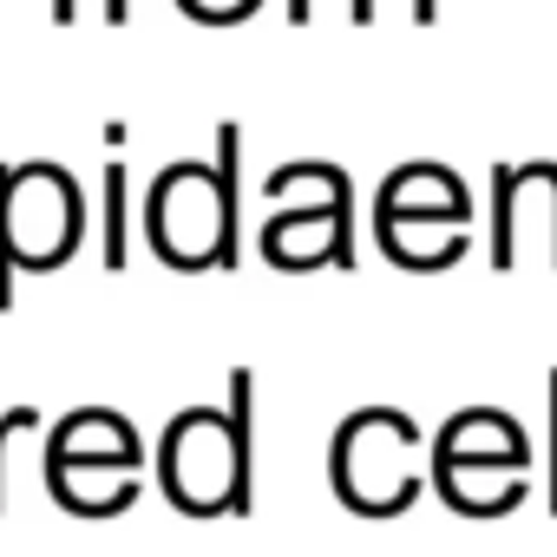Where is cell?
<instances>
[{"label": "cell", "instance_id": "6da1fadb", "mask_svg": "<svg viewBox=\"0 0 557 557\" xmlns=\"http://www.w3.org/2000/svg\"><path fill=\"white\" fill-rule=\"evenodd\" d=\"M236 132H223V171L210 164H177L151 190V243L177 269H216L230 262L236 243Z\"/></svg>", "mask_w": 557, "mask_h": 557}, {"label": "cell", "instance_id": "7a4b0ae2", "mask_svg": "<svg viewBox=\"0 0 557 557\" xmlns=\"http://www.w3.org/2000/svg\"><path fill=\"white\" fill-rule=\"evenodd\" d=\"M158 472H164V492L184 511H197V518H210V511H249V453L236 446L230 413H210V407L177 413L171 433H164Z\"/></svg>", "mask_w": 557, "mask_h": 557}, {"label": "cell", "instance_id": "3957f363", "mask_svg": "<svg viewBox=\"0 0 557 557\" xmlns=\"http://www.w3.org/2000/svg\"><path fill=\"white\" fill-rule=\"evenodd\" d=\"M86 230V203L53 164H0V243L14 269H60Z\"/></svg>", "mask_w": 557, "mask_h": 557}, {"label": "cell", "instance_id": "277c9868", "mask_svg": "<svg viewBox=\"0 0 557 557\" xmlns=\"http://www.w3.org/2000/svg\"><path fill=\"white\" fill-rule=\"evenodd\" d=\"M413 420L407 413H355L348 426H342V440H335V492L355 505V511H374V518H387V511H400L407 498H413V472H407V453H413Z\"/></svg>", "mask_w": 557, "mask_h": 557}, {"label": "cell", "instance_id": "5b68a950", "mask_svg": "<svg viewBox=\"0 0 557 557\" xmlns=\"http://www.w3.org/2000/svg\"><path fill=\"white\" fill-rule=\"evenodd\" d=\"M524 459H466V453H440V492L459 505V511H472V518H498L518 492H524Z\"/></svg>", "mask_w": 557, "mask_h": 557}, {"label": "cell", "instance_id": "8992f818", "mask_svg": "<svg viewBox=\"0 0 557 557\" xmlns=\"http://www.w3.org/2000/svg\"><path fill=\"white\" fill-rule=\"evenodd\" d=\"M47 479H53V498L79 518H112L138 498V466H119V459H47Z\"/></svg>", "mask_w": 557, "mask_h": 557}, {"label": "cell", "instance_id": "52a82bcc", "mask_svg": "<svg viewBox=\"0 0 557 557\" xmlns=\"http://www.w3.org/2000/svg\"><path fill=\"white\" fill-rule=\"evenodd\" d=\"M47 459H119V466H138L145 446H138L132 420H119V413H106V407H86V413H73V420L53 426Z\"/></svg>", "mask_w": 557, "mask_h": 557}, {"label": "cell", "instance_id": "ba28073f", "mask_svg": "<svg viewBox=\"0 0 557 557\" xmlns=\"http://www.w3.org/2000/svg\"><path fill=\"white\" fill-rule=\"evenodd\" d=\"M106 269H125V171H106Z\"/></svg>", "mask_w": 557, "mask_h": 557}, {"label": "cell", "instance_id": "9c48e42d", "mask_svg": "<svg viewBox=\"0 0 557 557\" xmlns=\"http://www.w3.org/2000/svg\"><path fill=\"white\" fill-rule=\"evenodd\" d=\"M184 8L203 21H230V14H249V0H184Z\"/></svg>", "mask_w": 557, "mask_h": 557}, {"label": "cell", "instance_id": "30bf717a", "mask_svg": "<svg viewBox=\"0 0 557 557\" xmlns=\"http://www.w3.org/2000/svg\"><path fill=\"white\" fill-rule=\"evenodd\" d=\"M34 407H14V413H0V446H8V433H34Z\"/></svg>", "mask_w": 557, "mask_h": 557}, {"label": "cell", "instance_id": "8fae6325", "mask_svg": "<svg viewBox=\"0 0 557 557\" xmlns=\"http://www.w3.org/2000/svg\"><path fill=\"white\" fill-rule=\"evenodd\" d=\"M550 413H557V381H550ZM550 511H557V426H550Z\"/></svg>", "mask_w": 557, "mask_h": 557}]
</instances>
